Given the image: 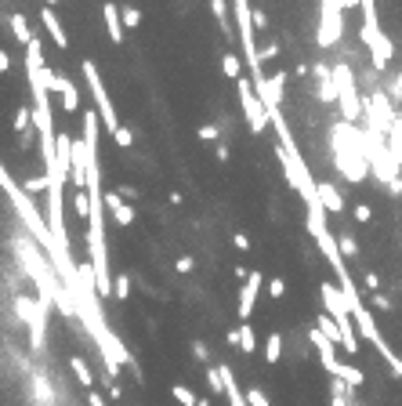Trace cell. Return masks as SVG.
<instances>
[{
	"instance_id": "484cf974",
	"label": "cell",
	"mask_w": 402,
	"mask_h": 406,
	"mask_svg": "<svg viewBox=\"0 0 402 406\" xmlns=\"http://www.w3.org/2000/svg\"><path fill=\"white\" fill-rule=\"evenodd\" d=\"M337 247H341L345 258H355V254H359V243L348 236V232H341V236H337Z\"/></svg>"
},
{
	"instance_id": "e575fe53",
	"label": "cell",
	"mask_w": 402,
	"mask_h": 406,
	"mask_svg": "<svg viewBox=\"0 0 402 406\" xmlns=\"http://www.w3.org/2000/svg\"><path fill=\"white\" fill-rule=\"evenodd\" d=\"M88 406H105V399H102L95 388H88Z\"/></svg>"
},
{
	"instance_id": "3957f363",
	"label": "cell",
	"mask_w": 402,
	"mask_h": 406,
	"mask_svg": "<svg viewBox=\"0 0 402 406\" xmlns=\"http://www.w3.org/2000/svg\"><path fill=\"white\" fill-rule=\"evenodd\" d=\"M333 91H337V102H341V116L348 123L363 120V98H359V91H355V76H352L348 62H337L333 66Z\"/></svg>"
},
{
	"instance_id": "f1b7e54d",
	"label": "cell",
	"mask_w": 402,
	"mask_h": 406,
	"mask_svg": "<svg viewBox=\"0 0 402 406\" xmlns=\"http://www.w3.org/2000/svg\"><path fill=\"white\" fill-rule=\"evenodd\" d=\"M243 395H247V402H250V406H268V395H265L261 388H254V384H250V388H247Z\"/></svg>"
},
{
	"instance_id": "6da1fadb",
	"label": "cell",
	"mask_w": 402,
	"mask_h": 406,
	"mask_svg": "<svg viewBox=\"0 0 402 406\" xmlns=\"http://www.w3.org/2000/svg\"><path fill=\"white\" fill-rule=\"evenodd\" d=\"M359 11H363V29H359V40L370 48V58L377 69H388L391 62V40L380 29V15H377V0H359Z\"/></svg>"
},
{
	"instance_id": "f546056e",
	"label": "cell",
	"mask_w": 402,
	"mask_h": 406,
	"mask_svg": "<svg viewBox=\"0 0 402 406\" xmlns=\"http://www.w3.org/2000/svg\"><path fill=\"white\" fill-rule=\"evenodd\" d=\"M268 297L283 302V297H286V283H283V280H272V283H268Z\"/></svg>"
},
{
	"instance_id": "8992f818",
	"label": "cell",
	"mask_w": 402,
	"mask_h": 406,
	"mask_svg": "<svg viewBox=\"0 0 402 406\" xmlns=\"http://www.w3.org/2000/svg\"><path fill=\"white\" fill-rule=\"evenodd\" d=\"M15 312L22 316V323H26L29 334H33V345L40 349V345H44V316H48V305H44V302H29V297H15Z\"/></svg>"
},
{
	"instance_id": "d6a6232c",
	"label": "cell",
	"mask_w": 402,
	"mask_h": 406,
	"mask_svg": "<svg viewBox=\"0 0 402 406\" xmlns=\"http://www.w3.org/2000/svg\"><path fill=\"white\" fill-rule=\"evenodd\" d=\"M40 189H48V178H29L26 182V192H40Z\"/></svg>"
},
{
	"instance_id": "ac0fdd59",
	"label": "cell",
	"mask_w": 402,
	"mask_h": 406,
	"mask_svg": "<svg viewBox=\"0 0 402 406\" xmlns=\"http://www.w3.org/2000/svg\"><path fill=\"white\" fill-rule=\"evenodd\" d=\"M279 359H283V337L279 334H268V341H265V363H268V367H276Z\"/></svg>"
},
{
	"instance_id": "836d02e7",
	"label": "cell",
	"mask_w": 402,
	"mask_h": 406,
	"mask_svg": "<svg viewBox=\"0 0 402 406\" xmlns=\"http://www.w3.org/2000/svg\"><path fill=\"white\" fill-rule=\"evenodd\" d=\"M193 356H196L200 363H207V345H203V341H196V345H193Z\"/></svg>"
},
{
	"instance_id": "4fadbf2b",
	"label": "cell",
	"mask_w": 402,
	"mask_h": 406,
	"mask_svg": "<svg viewBox=\"0 0 402 406\" xmlns=\"http://www.w3.org/2000/svg\"><path fill=\"white\" fill-rule=\"evenodd\" d=\"M40 22H44V29H48V36L55 40V48H58V51H66V48H69V36H66V29H62L55 8H44V11H40Z\"/></svg>"
},
{
	"instance_id": "7bdbcfd3",
	"label": "cell",
	"mask_w": 402,
	"mask_h": 406,
	"mask_svg": "<svg viewBox=\"0 0 402 406\" xmlns=\"http://www.w3.org/2000/svg\"><path fill=\"white\" fill-rule=\"evenodd\" d=\"M196 406H210V399H200V402H196Z\"/></svg>"
},
{
	"instance_id": "b9f144b4",
	"label": "cell",
	"mask_w": 402,
	"mask_h": 406,
	"mask_svg": "<svg viewBox=\"0 0 402 406\" xmlns=\"http://www.w3.org/2000/svg\"><path fill=\"white\" fill-rule=\"evenodd\" d=\"M58 4V0H44V8H55Z\"/></svg>"
},
{
	"instance_id": "5b68a950",
	"label": "cell",
	"mask_w": 402,
	"mask_h": 406,
	"mask_svg": "<svg viewBox=\"0 0 402 406\" xmlns=\"http://www.w3.org/2000/svg\"><path fill=\"white\" fill-rule=\"evenodd\" d=\"M341 36H345V8L337 0H319V33H315V44L333 48Z\"/></svg>"
},
{
	"instance_id": "60d3db41",
	"label": "cell",
	"mask_w": 402,
	"mask_h": 406,
	"mask_svg": "<svg viewBox=\"0 0 402 406\" xmlns=\"http://www.w3.org/2000/svg\"><path fill=\"white\" fill-rule=\"evenodd\" d=\"M214 156H218V160H228V145H225V142L214 149Z\"/></svg>"
},
{
	"instance_id": "7c38bea8",
	"label": "cell",
	"mask_w": 402,
	"mask_h": 406,
	"mask_svg": "<svg viewBox=\"0 0 402 406\" xmlns=\"http://www.w3.org/2000/svg\"><path fill=\"white\" fill-rule=\"evenodd\" d=\"M102 15H105V29H109V40H113V44H123V15H120V4H116V0H105Z\"/></svg>"
},
{
	"instance_id": "f35d334b",
	"label": "cell",
	"mask_w": 402,
	"mask_h": 406,
	"mask_svg": "<svg viewBox=\"0 0 402 406\" xmlns=\"http://www.w3.org/2000/svg\"><path fill=\"white\" fill-rule=\"evenodd\" d=\"M232 240H236V247H240V250H247V247H250V240L243 236V232H236V236H232Z\"/></svg>"
},
{
	"instance_id": "ba28073f",
	"label": "cell",
	"mask_w": 402,
	"mask_h": 406,
	"mask_svg": "<svg viewBox=\"0 0 402 406\" xmlns=\"http://www.w3.org/2000/svg\"><path fill=\"white\" fill-rule=\"evenodd\" d=\"M261 287H265V276L254 269L250 276H247V283H243V290H240V305H236V312H240V323H250V312H254V305H258V294H261Z\"/></svg>"
},
{
	"instance_id": "2e32d148",
	"label": "cell",
	"mask_w": 402,
	"mask_h": 406,
	"mask_svg": "<svg viewBox=\"0 0 402 406\" xmlns=\"http://www.w3.org/2000/svg\"><path fill=\"white\" fill-rule=\"evenodd\" d=\"M315 323H319V330L333 341V345H341V327H337V319L330 312H319V316H315Z\"/></svg>"
},
{
	"instance_id": "ab89813d",
	"label": "cell",
	"mask_w": 402,
	"mask_h": 406,
	"mask_svg": "<svg viewBox=\"0 0 402 406\" xmlns=\"http://www.w3.org/2000/svg\"><path fill=\"white\" fill-rule=\"evenodd\" d=\"M225 341H228V345H236V349H240V330H228V334H225Z\"/></svg>"
},
{
	"instance_id": "cb8c5ba5",
	"label": "cell",
	"mask_w": 402,
	"mask_h": 406,
	"mask_svg": "<svg viewBox=\"0 0 402 406\" xmlns=\"http://www.w3.org/2000/svg\"><path fill=\"white\" fill-rule=\"evenodd\" d=\"M337 377H345V381L352 384V388H359V384L366 381V377H363V370H359V367H352V363H341V374H337Z\"/></svg>"
},
{
	"instance_id": "ffe728a7",
	"label": "cell",
	"mask_w": 402,
	"mask_h": 406,
	"mask_svg": "<svg viewBox=\"0 0 402 406\" xmlns=\"http://www.w3.org/2000/svg\"><path fill=\"white\" fill-rule=\"evenodd\" d=\"M171 395H174V402H178V406H196V402H200V399H196V392L188 388V384H181V381H178V384H171Z\"/></svg>"
},
{
	"instance_id": "277c9868",
	"label": "cell",
	"mask_w": 402,
	"mask_h": 406,
	"mask_svg": "<svg viewBox=\"0 0 402 406\" xmlns=\"http://www.w3.org/2000/svg\"><path fill=\"white\" fill-rule=\"evenodd\" d=\"M236 95H240V105H243V120H247V127H250L254 135H261L265 127H272L265 102L258 98V91H254V80L240 76V80H236Z\"/></svg>"
},
{
	"instance_id": "d4e9b609",
	"label": "cell",
	"mask_w": 402,
	"mask_h": 406,
	"mask_svg": "<svg viewBox=\"0 0 402 406\" xmlns=\"http://www.w3.org/2000/svg\"><path fill=\"white\" fill-rule=\"evenodd\" d=\"M113 297H116V302H127V297H131V280H127L123 272L113 280Z\"/></svg>"
},
{
	"instance_id": "7a4b0ae2",
	"label": "cell",
	"mask_w": 402,
	"mask_h": 406,
	"mask_svg": "<svg viewBox=\"0 0 402 406\" xmlns=\"http://www.w3.org/2000/svg\"><path fill=\"white\" fill-rule=\"evenodd\" d=\"M80 73H83V80H88V95H91V102H95V113H98L102 127H105L109 135H116L123 123H120V116H116V105H113L109 91H105V83H102V76H98V69H95V62L83 58V62H80Z\"/></svg>"
},
{
	"instance_id": "d590c367",
	"label": "cell",
	"mask_w": 402,
	"mask_h": 406,
	"mask_svg": "<svg viewBox=\"0 0 402 406\" xmlns=\"http://www.w3.org/2000/svg\"><path fill=\"white\" fill-rule=\"evenodd\" d=\"M8 69H11V55L0 51V73H8Z\"/></svg>"
},
{
	"instance_id": "8fae6325",
	"label": "cell",
	"mask_w": 402,
	"mask_h": 406,
	"mask_svg": "<svg viewBox=\"0 0 402 406\" xmlns=\"http://www.w3.org/2000/svg\"><path fill=\"white\" fill-rule=\"evenodd\" d=\"M51 91H58L62 109H66V113H76V109H80V91H76V83H73L66 73H55V88H51Z\"/></svg>"
},
{
	"instance_id": "603a6c76",
	"label": "cell",
	"mask_w": 402,
	"mask_h": 406,
	"mask_svg": "<svg viewBox=\"0 0 402 406\" xmlns=\"http://www.w3.org/2000/svg\"><path fill=\"white\" fill-rule=\"evenodd\" d=\"M240 58H243V55H225V58H221V73H225L228 80H240V76H243Z\"/></svg>"
},
{
	"instance_id": "ee69618b",
	"label": "cell",
	"mask_w": 402,
	"mask_h": 406,
	"mask_svg": "<svg viewBox=\"0 0 402 406\" xmlns=\"http://www.w3.org/2000/svg\"><path fill=\"white\" fill-rule=\"evenodd\" d=\"M348 406H359V402H348Z\"/></svg>"
},
{
	"instance_id": "1f68e13d",
	"label": "cell",
	"mask_w": 402,
	"mask_h": 406,
	"mask_svg": "<svg viewBox=\"0 0 402 406\" xmlns=\"http://www.w3.org/2000/svg\"><path fill=\"white\" fill-rule=\"evenodd\" d=\"M200 138H203V142H214V138H218V127H214V123L200 127Z\"/></svg>"
},
{
	"instance_id": "9a60e30c",
	"label": "cell",
	"mask_w": 402,
	"mask_h": 406,
	"mask_svg": "<svg viewBox=\"0 0 402 406\" xmlns=\"http://www.w3.org/2000/svg\"><path fill=\"white\" fill-rule=\"evenodd\" d=\"M8 26H11V33H15L18 44H29V40H33V29H29V22H26V15H11Z\"/></svg>"
},
{
	"instance_id": "30bf717a",
	"label": "cell",
	"mask_w": 402,
	"mask_h": 406,
	"mask_svg": "<svg viewBox=\"0 0 402 406\" xmlns=\"http://www.w3.org/2000/svg\"><path fill=\"white\" fill-rule=\"evenodd\" d=\"M105 210H109V215H113V222H116L120 229L134 225V207H131V203H127V200L120 196V189L105 192Z\"/></svg>"
},
{
	"instance_id": "d6986e66",
	"label": "cell",
	"mask_w": 402,
	"mask_h": 406,
	"mask_svg": "<svg viewBox=\"0 0 402 406\" xmlns=\"http://www.w3.org/2000/svg\"><path fill=\"white\" fill-rule=\"evenodd\" d=\"M69 367H73V374H76V381L83 384V388H95V377H91V367H88V363H83L80 356H73V359H69Z\"/></svg>"
},
{
	"instance_id": "e0dca14e",
	"label": "cell",
	"mask_w": 402,
	"mask_h": 406,
	"mask_svg": "<svg viewBox=\"0 0 402 406\" xmlns=\"http://www.w3.org/2000/svg\"><path fill=\"white\" fill-rule=\"evenodd\" d=\"M73 210H76L80 222L91 218V192H88V189H76V192H73Z\"/></svg>"
},
{
	"instance_id": "44dd1931",
	"label": "cell",
	"mask_w": 402,
	"mask_h": 406,
	"mask_svg": "<svg viewBox=\"0 0 402 406\" xmlns=\"http://www.w3.org/2000/svg\"><path fill=\"white\" fill-rule=\"evenodd\" d=\"M11 127H15V131H18V135H26V131H29V127H33V105H22V109H18V113H15V120H11Z\"/></svg>"
},
{
	"instance_id": "5bb4252c",
	"label": "cell",
	"mask_w": 402,
	"mask_h": 406,
	"mask_svg": "<svg viewBox=\"0 0 402 406\" xmlns=\"http://www.w3.org/2000/svg\"><path fill=\"white\" fill-rule=\"evenodd\" d=\"M319 200H323V207L330 210V215H341V210H345V196L330 182H319Z\"/></svg>"
},
{
	"instance_id": "8d00e7d4",
	"label": "cell",
	"mask_w": 402,
	"mask_h": 406,
	"mask_svg": "<svg viewBox=\"0 0 402 406\" xmlns=\"http://www.w3.org/2000/svg\"><path fill=\"white\" fill-rule=\"evenodd\" d=\"M193 265H196L193 258H178V272H193Z\"/></svg>"
},
{
	"instance_id": "9c48e42d",
	"label": "cell",
	"mask_w": 402,
	"mask_h": 406,
	"mask_svg": "<svg viewBox=\"0 0 402 406\" xmlns=\"http://www.w3.org/2000/svg\"><path fill=\"white\" fill-rule=\"evenodd\" d=\"M308 337H312L315 352H319V363H323V370L337 377V374H341V359H337V352H333V341H330V337H326V334H323L319 327H315V330H312Z\"/></svg>"
},
{
	"instance_id": "4dcf8cb0",
	"label": "cell",
	"mask_w": 402,
	"mask_h": 406,
	"mask_svg": "<svg viewBox=\"0 0 402 406\" xmlns=\"http://www.w3.org/2000/svg\"><path fill=\"white\" fill-rule=\"evenodd\" d=\"M370 218H373V210H370V203H359V207H355V222H359V225H366Z\"/></svg>"
},
{
	"instance_id": "52a82bcc",
	"label": "cell",
	"mask_w": 402,
	"mask_h": 406,
	"mask_svg": "<svg viewBox=\"0 0 402 406\" xmlns=\"http://www.w3.org/2000/svg\"><path fill=\"white\" fill-rule=\"evenodd\" d=\"M283 88H286V76L283 73L254 80V91H258V98L265 102V109H279V105H283Z\"/></svg>"
},
{
	"instance_id": "4316f807",
	"label": "cell",
	"mask_w": 402,
	"mask_h": 406,
	"mask_svg": "<svg viewBox=\"0 0 402 406\" xmlns=\"http://www.w3.org/2000/svg\"><path fill=\"white\" fill-rule=\"evenodd\" d=\"M120 15H123V29H134L141 22V11L138 8H120Z\"/></svg>"
},
{
	"instance_id": "74e56055",
	"label": "cell",
	"mask_w": 402,
	"mask_h": 406,
	"mask_svg": "<svg viewBox=\"0 0 402 406\" xmlns=\"http://www.w3.org/2000/svg\"><path fill=\"white\" fill-rule=\"evenodd\" d=\"M377 287H380V280H377V276H373V272H366V290H370V294H373V290H377Z\"/></svg>"
},
{
	"instance_id": "7402d4cb",
	"label": "cell",
	"mask_w": 402,
	"mask_h": 406,
	"mask_svg": "<svg viewBox=\"0 0 402 406\" xmlns=\"http://www.w3.org/2000/svg\"><path fill=\"white\" fill-rule=\"evenodd\" d=\"M254 349H258V337H254V327H250V323H240V352L254 356Z\"/></svg>"
},
{
	"instance_id": "83f0119b",
	"label": "cell",
	"mask_w": 402,
	"mask_h": 406,
	"mask_svg": "<svg viewBox=\"0 0 402 406\" xmlns=\"http://www.w3.org/2000/svg\"><path fill=\"white\" fill-rule=\"evenodd\" d=\"M113 142H116L120 149H131V145H134V131H131V127H120V131L113 135Z\"/></svg>"
}]
</instances>
